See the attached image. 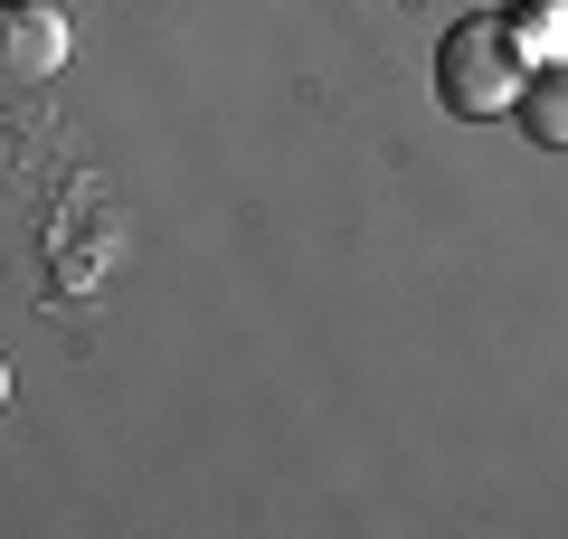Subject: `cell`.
Wrapping results in <instances>:
<instances>
[{
  "label": "cell",
  "mask_w": 568,
  "mask_h": 539,
  "mask_svg": "<svg viewBox=\"0 0 568 539\" xmlns=\"http://www.w3.org/2000/svg\"><path fill=\"white\" fill-rule=\"evenodd\" d=\"M521 85H530V67H521V29H511V20L474 10V20H455L446 39H436V95H446L465 123L511 114Z\"/></svg>",
  "instance_id": "1"
},
{
  "label": "cell",
  "mask_w": 568,
  "mask_h": 539,
  "mask_svg": "<svg viewBox=\"0 0 568 539\" xmlns=\"http://www.w3.org/2000/svg\"><path fill=\"white\" fill-rule=\"evenodd\" d=\"M58 67H67V20L29 10V0H0V85H39Z\"/></svg>",
  "instance_id": "2"
},
{
  "label": "cell",
  "mask_w": 568,
  "mask_h": 539,
  "mask_svg": "<svg viewBox=\"0 0 568 539\" xmlns=\"http://www.w3.org/2000/svg\"><path fill=\"white\" fill-rule=\"evenodd\" d=\"M511 114H521V133H530V142H549V152H568V77H530Z\"/></svg>",
  "instance_id": "3"
},
{
  "label": "cell",
  "mask_w": 568,
  "mask_h": 539,
  "mask_svg": "<svg viewBox=\"0 0 568 539\" xmlns=\"http://www.w3.org/2000/svg\"><path fill=\"white\" fill-rule=\"evenodd\" d=\"M0 398H10V369H0Z\"/></svg>",
  "instance_id": "4"
}]
</instances>
